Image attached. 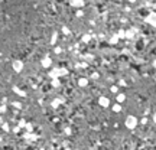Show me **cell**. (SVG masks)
Masks as SVG:
<instances>
[{"mask_svg":"<svg viewBox=\"0 0 156 150\" xmlns=\"http://www.w3.org/2000/svg\"><path fill=\"white\" fill-rule=\"evenodd\" d=\"M13 68H15V71H20L22 69V62L20 61H16V62H13Z\"/></svg>","mask_w":156,"mask_h":150,"instance_id":"2","label":"cell"},{"mask_svg":"<svg viewBox=\"0 0 156 150\" xmlns=\"http://www.w3.org/2000/svg\"><path fill=\"white\" fill-rule=\"evenodd\" d=\"M134 126H136V118H134V117H129V120H127V127L133 129Z\"/></svg>","mask_w":156,"mask_h":150,"instance_id":"1","label":"cell"}]
</instances>
